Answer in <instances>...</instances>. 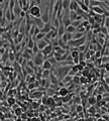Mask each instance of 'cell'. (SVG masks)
Here are the masks:
<instances>
[{
	"mask_svg": "<svg viewBox=\"0 0 109 121\" xmlns=\"http://www.w3.org/2000/svg\"><path fill=\"white\" fill-rule=\"evenodd\" d=\"M6 20H7V18L5 17V15H4V16H1V26H4V25H6V24H5Z\"/></svg>",
	"mask_w": 109,
	"mask_h": 121,
	"instance_id": "24",
	"label": "cell"
},
{
	"mask_svg": "<svg viewBox=\"0 0 109 121\" xmlns=\"http://www.w3.org/2000/svg\"><path fill=\"white\" fill-rule=\"evenodd\" d=\"M51 70H43V74H42V77L43 78H47V77L51 76Z\"/></svg>",
	"mask_w": 109,
	"mask_h": 121,
	"instance_id": "16",
	"label": "cell"
},
{
	"mask_svg": "<svg viewBox=\"0 0 109 121\" xmlns=\"http://www.w3.org/2000/svg\"><path fill=\"white\" fill-rule=\"evenodd\" d=\"M85 35V32H79V31H76L73 34V38H80L82 36Z\"/></svg>",
	"mask_w": 109,
	"mask_h": 121,
	"instance_id": "17",
	"label": "cell"
},
{
	"mask_svg": "<svg viewBox=\"0 0 109 121\" xmlns=\"http://www.w3.org/2000/svg\"><path fill=\"white\" fill-rule=\"evenodd\" d=\"M53 27H54V25H53V23H52V21H49V22H47L46 24H45V26L42 28V32H45V33H49L51 30L53 29Z\"/></svg>",
	"mask_w": 109,
	"mask_h": 121,
	"instance_id": "8",
	"label": "cell"
},
{
	"mask_svg": "<svg viewBox=\"0 0 109 121\" xmlns=\"http://www.w3.org/2000/svg\"><path fill=\"white\" fill-rule=\"evenodd\" d=\"M33 87H35V84H32V83H31V84H30V85L28 86V89H29V88L31 89V88H33Z\"/></svg>",
	"mask_w": 109,
	"mask_h": 121,
	"instance_id": "31",
	"label": "cell"
},
{
	"mask_svg": "<svg viewBox=\"0 0 109 121\" xmlns=\"http://www.w3.org/2000/svg\"><path fill=\"white\" fill-rule=\"evenodd\" d=\"M7 102H8V105L9 106H11V105H15V99H14V97H8V99H7Z\"/></svg>",
	"mask_w": 109,
	"mask_h": 121,
	"instance_id": "19",
	"label": "cell"
},
{
	"mask_svg": "<svg viewBox=\"0 0 109 121\" xmlns=\"http://www.w3.org/2000/svg\"><path fill=\"white\" fill-rule=\"evenodd\" d=\"M72 0H63V9L64 13H70V4Z\"/></svg>",
	"mask_w": 109,
	"mask_h": 121,
	"instance_id": "7",
	"label": "cell"
},
{
	"mask_svg": "<svg viewBox=\"0 0 109 121\" xmlns=\"http://www.w3.org/2000/svg\"><path fill=\"white\" fill-rule=\"evenodd\" d=\"M104 26H106L107 28H109V16H106V18H105V21H104Z\"/></svg>",
	"mask_w": 109,
	"mask_h": 121,
	"instance_id": "26",
	"label": "cell"
},
{
	"mask_svg": "<svg viewBox=\"0 0 109 121\" xmlns=\"http://www.w3.org/2000/svg\"><path fill=\"white\" fill-rule=\"evenodd\" d=\"M9 53H10V49H6L5 53H3V55H2V58H1L2 64L4 63V62H6V60H7V59L9 58Z\"/></svg>",
	"mask_w": 109,
	"mask_h": 121,
	"instance_id": "14",
	"label": "cell"
},
{
	"mask_svg": "<svg viewBox=\"0 0 109 121\" xmlns=\"http://www.w3.org/2000/svg\"><path fill=\"white\" fill-rule=\"evenodd\" d=\"M71 69H72V66L64 67V65H63L62 67H59V68H57L54 70V75L59 78V80H63L65 77L68 75V73L71 71Z\"/></svg>",
	"mask_w": 109,
	"mask_h": 121,
	"instance_id": "1",
	"label": "cell"
},
{
	"mask_svg": "<svg viewBox=\"0 0 109 121\" xmlns=\"http://www.w3.org/2000/svg\"><path fill=\"white\" fill-rule=\"evenodd\" d=\"M86 38H87V35H84L80 38H73L68 42V45H70L71 48H79V46L83 45L85 43Z\"/></svg>",
	"mask_w": 109,
	"mask_h": 121,
	"instance_id": "2",
	"label": "cell"
},
{
	"mask_svg": "<svg viewBox=\"0 0 109 121\" xmlns=\"http://www.w3.org/2000/svg\"><path fill=\"white\" fill-rule=\"evenodd\" d=\"M76 110H77L78 113H80V112H82V110H83V107H82L81 105H78L77 108H76Z\"/></svg>",
	"mask_w": 109,
	"mask_h": 121,
	"instance_id": "27",
	"label": "cell"
},
{
	"mask_svg": "<svg viewBox=\"0 0 109 121\" xmlns=\"http://www.w3.org/2000/svg\"><path fill=\"white\" fill-rule=\"evenodd\" d=\"M108 1H109V0H108Z\"/></svg>",
	"mask_w": 109,
	"mask_h": 121,
	"instance_id": "33",
	"label": "cell"
},
{
	"mask_svg": "<svg viewBox=\"0 0 109 121\" xmlns=\"http://www.w3.org/2000/svg\"><path fill=\"white\" fill-rule=\"evenodd\" d=\"M105 70H106L107 72H109V63L105 64Z\"/></svg>",
	"mask_w": 109,
	"mask_h": 121,
	"instance_id": "30",
	"label": "cell"
},
{
	"mask_svg": "<svg viewBox=\"0 0 109 121\" xmlns=\"http://www.w3.org/2000/svg\"><path fill=\"white\" fill-rule=\"evenodd\" d=\"M29 14L31 16H35V17H42V13H40V8H39V4H35V6L30 7L28 10Z\"/></svg>",
	"mask_w": 109,
	"mask_h": 121,
	"instance_id": "4",
	"label": "cell"
},
{
	"mask_svg": "<svg viewBox=\"0 0 109 121\" xmlns=\"http://www.w3.org/2000/svg\"><path fill=\"white\" fill-rule=\"evenodd\" d=\"M32 50H33V53H35V55H36V53L39 52V46H37V43H36V42H35V46L32 48Z\"/></svg>",
	"mask_w": 109,
	"mask_h": 121,
	"instance_id": "23",
	"label": "cell"
},
{
	"mask_svg": "<svg viewBox=\"0 0 109 121\" xmlns=\"http://www.w3.org/2000/svg\"><path fill=\"white\" fill-rule=\"evenodd\" d=\"M24 35H25V34H23V33H19L17 38H14V43H15V45L21 43V42H23V39H24V38H23V36H24Z\"/></svg>",
	"mask_w": 109,
	"mask_h": 121,
	"instance_id": "12",
	"label": "cell"
},
{
	"mask_svg": "<svg viewBox=\"0 0 109 121\" xmlns=\"http://www.w3.org/2000/svg\"><path fill=\"white\" fill-rule=\"evenodd\" d=\"M46 35H47V33H45V32H42V31H40V32L39 33V34L36 35L35 40H40V39L45 38H46Z\"/></svg>",
	"mask_w": 109,
	"mask_h": 121,
	"instance_id": "18",
	"label": "cell"
},
{
	"mask_svg": "<svg viewBox=\"0 0 109 121\" xmlns=\"http://www.w3.org/2000/svg\"><path fill=\"white\" fill-rule=\"evenodd\" d=\"M88 102H89V104L90 105H94L95 103H96V98H95V97H90L89 99H88Z\"/></svg>",
	"mask_w": 109,
	"mask_h": 121,
	"instance_id": "22",
	"label": "cell"
},
{
	"mask_svg": "<svg viewBox=\"0 0 109 121\" xmlns=\"http://www.w3.org/2000/svg\"><path fill=\"white\" fill-rule=\"evenodd\" d=\"M11 11H10V9H7V11L5 12V17L7 18L8 21H11Z\"/></svg>",
	"mask_w": 109,
	"mask_h": 121,
	"instance_id": "20",
	"label": "cell"
},
{
	"mask_svg": "<svg viewBox=\"0 0 109 121\" xmlns=\"http://www.w3.org/2000/svg\"><path fill=\"white\" fill-rule=\"evenodd\" d=\"M66 31H68V32H72V33H75L77 31V27L76 26H74L73 24H71V25H69L68 27H66Z\"/></svg>",
	"mask_w": 109,
	"mask_h": 121,
	"instance_id": "15",
	"label": "cell"
},
{
	"mask_svg": "<svg viewBox=\"0 0 109 121\" xmlns=\"http://www.w3.org/2000/svg\"><path fill=\"white\" fill-rule=\"evenodd\" d=\"M79 3L77 2V0H72L70 4V10H77V8L79 7Z\"/></svg>",
	"mask_w": 109,
	"mask_h": 121,
	"instance_id": "13",
	"label": "cell"
},
{
	"mask_svg": "<svg viewBox=\"0 0 109 121\" xmlns=\"http://www.w3.org/2000/svg\"><path fill=\"white\" fill-rule=\"evenodd\" d=\"M36 2H37V4L40 5V3H42V0H36Z\"/></svg>",
	"mask_w": 109,
	"mask_h": 121,
	"instance_id": "32",
	"label": "cell"
},
{
	"mask_svg": "<svg viewBox=\"0 0 109 121\" xmlns=\"http://www.w3.org/2000/svg\"><path fill=\"white\" fill-rule=\"evenodd\" d=\"M59 94L60 96H62V97H65V96H67L68 94H69V89L68 88H65V87H63V88H60L59 90Z\"/></svg>",
	"mask_w": 109,
	"mask_h": 121,
	"instance_id": "11",
	"label": "cell"
},
{
	"mask_svg": "<svg viewBox=\"0 0 109 121\" xmlns=\"http://www.w3.org/2000/svg\"><path fill=\"white\" fill-rule=\"evenodd\" d=\"M32 60H33V62L35 63V65L37 67H40V66H43V63H45V60H47V58H46V56L42 53V50H39L36 55H35V57H33Z\"/></svg>",
	"mask_w": 109,
	"mask_h": 121,
	"instance_id": "3",
	"label": "cell"
},
{
	"mask_svg": "<svg viewBox=\"0 0 109 121\" xmlns=\"http://www.w3.org/2000/svg\"><path fill=\"white\" fill-rule=\"evenodd\" d=\"M53 52H54V46H53L52 43H49V45H47L45 49H42V53L46 56V58H47V59H49V56H50Z\"/></svg>",
	"mask_w": 109,
	"mask_h": 121,
	"instance_id": "5",
	"label": "cell"
},
{
	"mask_svg": "<svg viewBox=\"0 0 109 121\" xmlns=\"http://www.w3.org/2000/svg\"><path fill=\"white\" fill-rule=\"evenodd\" d=\"M19 31H20V33H23V34L26 33V21L25 20H23V21H21V23H20Z\"/></svg>",
	"mask_w": 109,
	"mask_h": 121,
	"instance_id": "10",
	"label": "cell"
},
{
	"mask_svg": "<svg viewBox=\"0 0 109 121\" xmlns=\"http://www.w3.org/2000/svg\"><path fill=\"white\" fill-rule=\"evenodd\" d=\"M81 82L83 83V84H86V83L88 82V81H87V78H85V77H82V78H81Z\"/></svg>",
	"mask_w": 109,
	"mask_h": 121,
	"instance_id": "28",
	"label": "cell"
},
{
	"mask_svg": "<svg viewBox=\"0 0 109 121\" xmlns=\"http://www.w3.org/2000/svg\"><path fill=\"white\" fill-rule=\"evenodd\" d=\"M43 70H51L53 68V64H52V62L49 60V59H47L46 60H45V63L43 64Z\"/></svg>",
	"mask_w": 109,
	"mask_h": 121,
	"instance_id": "9",
	"label": "cell"
},
{
	"mask_svg": "<svg viewBox=\"0 0 109 121\" xmlns=\"http://www.w3.org/2000/svg\"><path fill=\"white\" fill-rule=\"evenodd\" d=\"M15 114H16L17 116L21 115V114H22V110H21V108H19V107H17V108H16V110H15Z\"/></svg>",
	"mask_w": 109,
	"mask_h": 121,
	"instance_id": "25",
	"label": "cell"
},
{
	"mask_svg": "<svg viewBox=\"0 0 109 121\" xmlns=\"http://www.w3.org/2000/svg\"><path fill=\"white\" fill-rule=\"evenodd\" d=\"M89 112H91V113H95V107L92 105L91 107H90V109H89Z\"/></svg>",
	"mask_w": 109,
	"mask_h": 121,
	"instance_id": "29",
	"label": "cell"
},
{
	"mask_svg": "<svg viewBox=\"0 0 109 121\" xmlns=\"http://www.w3.org/2000/svg\"><path fill=\"white\" fill-rule=\"evenodd\" d=\"M72 80H73V78L69 75V74H68V75L63 79V82H64V83H68V82H71Z\"/></svg>",
	"mask_w": 109,
	"mask_h": 121,
	"instance_id": "21",
	"label": "cell"
},
{
	"mask_svg": "<svg viewBox=\"0 0 109 121\" xmlns=\"http://www.w3.org/2000/svg\"><path fill=\"white\" fill-rule=\"evenodd\" d=\"M32 19H33V21H35V24L36 26H39V27H40V28H43L46 24V22L42 19V17H35V16H32Z\"/></svg>",
	"mask_w": 109,
	"mask_h": 121,
	"instance_id": "6",
	"label": "cell"
}]
</instances>
